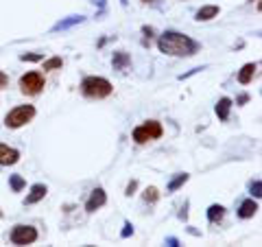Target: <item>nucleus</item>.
Here are the masks:
<instances>
[{
    "label": "nucleus",
    "instance_id": "1",
    "mask_svg": "<svg viewBox=\"0 0 262 247\" xmlns=\"http://www.w3.org/2000/svg\"><path fill=\"white\" fill-rule=\"evenodd\" d=\"M157 48L166 55H173V57H190L199 50V44L190 40L188 35H181L177 31H166L157 42Z\"/></svg>",
    "mask_w": 262,
    "mask_h": 247
},
{
    "label": "nucleus",
    "instance_id": "2",
    "mask_svg": "<svg viewBox=\"0 0 262 247\" xmlns=\"http://www.w3.org/2000/svg\"><path fill=\"white\" fill-rule=\"evenodd\" d=\"M81 90L90 99H105L111 94V83L103 77H86L81 83Z\"/></svg>",
    "mask_w": 262,
    "mask_h": 247
},
{
    "label": "nucleus",
    "instance_id": "3",
    "mask_svg": "<svg viewBox=\"0 0 262 247\" xmlns=\"http://www.w3.org/2000/svg\"><path fill=\"white\" fill-rule=\"evenodd\" d=\"M33 116H35V107L33 105H20V107L11 110L7 116H4V125H7L9 129H18V127H22V125L29 123Z\"/></svg>",
    "mask_w": 262,
    "mask_h": 247
},
{
    "label": "nucleus",
    "instance_id": "4",
    "mask_svg": "<svg viewBox=\"0 0 262 247\" xmlns=\"http://www.w3.org/2000/svg\"><path fill=\"white\" fill-rule=\"evenodd\" d=\"M162 136V125L157 120H149V123L140 125V127L133 129V140L138 144H144L149 140H157Z\"/></svg>",
    "mask_w": 262,
    "mask_h": 247
},
{
    "label": "nucleus",
    "instance_id": "5",
    "mask_svg": "<svg viewBox=\"0 0 262 247\" xmlns=\"http://www.w3.org/2000/svg\"><path fill=\"white\" fill-rule=\"evenodd\" d=\"M37 241V230L33 225H16L11 230V243L13 245H31Z\"/></svg>",
    "mask_w": 262,
    "mask_h": 247
},
{
    "label": "nucleus",
    "instance_id": "6",
    "mask_svg": "<svg viewBox=\"0 0 262 247\" xmlns=\"http://www.w3.org/2000/svg\"><path fill=\"white\" fill-rule=\"evenodd\" d=\"M20 88H22V92L29 96L40 94L42 88H44V77H42L40 72H26L24 77L20 79Z\"/></svg>",
    "mask_w": 262,
    "mask_h": 247
},
{
    "label": "nucleus",
    "instance_id": "7",
    "mask_svg": "<svg viewBox=\"0 0 262 247\" xmlns=\"http://www.w3.org/2000/svg\"><path fill=\"white\" fill-rule=\"evenodd\" d=\"M105 202H107L105 190H103V188H94V190H92V195H90V199L86 202V210L87 212H96L98 208L105 206Z\"/></svg>",
    "mask_w": 262,
    "mask_h": 247
},
{
    "label": "nucleus",
    "instance_id": "8",
    "mask_svg": "<svg viewBox=\"0 0 262 247\" xmlns=\"http://www.w3.org/2000/svg\"><path fill=\"white\" fill-rule=\"evenodd\" d=\"M20 160V151L13 147H7V144H0V166H9L16 164Z\"/></svg>",
    "mask_w": 262,
    "mask_h": 247
},
{
    "label": "nucleus",
    "instance_id": "9",
    "mask_svg": "<svg viewBox=\"0 0 262 247\" xmlns=\"http://www.w3.org/2000/svg\"><path fill=\"white\" fill-rule=\"evenodd\" d=\"M46 193H48V188H46L44 184H33L31 186V193L26 195V199H24V203H26V206H31V203L42 202V199L46 197Z\"/></svg>",
    "mask_w": 262,
    "mask_h": 247
},
{
    "label": "nucleus",
    "instance_id": "10",
    "mask_svg": "<svg viewBox=\"0 0 262 247\" xmlns=\"http://www.w3.org/2000/svg\"><path fill=\"white\" fill-rule=\"evenodd\" d=\"M114 70H120V72H127L129 66H131V57L125 50H118V53H114Z\"/></svg>",
    "mask_w": 262,
    "mask_h": 247
},
{
    "label": "nucleus",
    "instance_id": "11",
    "mask_svg": "<svg viewBox=\"0 0 262 247\" xmlns=\"http://www.w3.org/2000/svg\"><path fill=\"white\" fill-rule=\"evenodd\" d=\"M256 212H258V203H256L254 199H245V202L240 203V208H238V217L240 219H251Z\"/></svg>",
    "mask_w": 262,
    "mask_h": 247
},
{
    "label": "nucleus",
    "instance_id": "12",
    "mask_svg": "<svg viewBox=\"0 0 262 247\" xmlns=\"http://www.w3.org/2000/svg\"><path fill=\"white\" fill-rule=\"evenodd\" d=\"M256 70H258V64H245V66H242V70L238 72V81H240L242 86H247V83L254 79Z\"/></svg>",
    "mask_w": 262,
    "mask_h": 247
},
{
    "label": "nucleus",
    "instance_id": "13",
    "mask_svg": "<svg viewBox=\"0 0 262 247\" xmlns=\"http://www.w3.org/2000/svg\"><path fill=\"white\" fill-rule=\"evenodd\" d=\"M83 20H86L83 16H70V18H66V20L57 22V24L53 26V33H57V31H66V29H70V26H74V24H81Z\"/></svg>",
    "mask_w": 262,
    "mask_h": 247
},
{
    "label": "nucleus",
    "instance_id": "14",
    "mask_svg": "<svg viewBox=\"0 0 262 247\" xmlns=\"http://www.w3.org/2000/svg\"><path fill=\"white\" fill-rule=\"evenodd\" d=\"M223 217H225V208H223L221 203H212V206L208 208V221L210 223H221Z\"/></svg>",
    "mask_w": 262,
    "mask_h": 247
},
{
    "label": "nucleus",
    "instance_id": "15",
    "mask_svg": "<svg viewBox=\"0 0 262 247\" xmlns=\"http://www.w3.org/2000/svg\"><path fill=\"white\" fill-rule=\"evenodd\" d=\"M218 16V7L217 4H208V7H201L196 11V20L199 22H205V20H212V18Z\"/></svg>",
    "mask_w": 262,
    "mask_h": 247
},
{
    "label": "nucleus",
    "instance_id": "16",
    "mask_svg": "<svg viewBox=\"0 0 262 247\" xmlns=\"http://www.w3.org/2000/svg\"><path fill=\"white\" fill-rule=\"evenodd\" d=\"M229 110H232V99L223 96V99L217 103V116H218L221 120H227V118H229Z\"/></svg>",
    "mask_w": 262,
    "mask_h": 247
},
{
    "label": "nucleus",
    "instance_id": "17",
    "mask_svg": "<svg viewBox=\"0 0 262 247\" xmlns=\"http://www.w3.org/2000/svg\"><path fill=\"white\" fill-rule=\"evenodd\" d=\"M188 177H190L188 173H179V175H175V177H173L171 181H168L166 190H168V193H175L177 188H181V186H184L186 181H188Z\"/></svg>",
    "mask_w": 262,
    "mask_h": 247
},
{
    "label": "nucleus",
    "instance_id": "18",
    "mask_svg": "<svg viewBox=\"0 0 262 247\" xmlns=\"http://www.w3.org/2000/svg\"><path fill=\"white\" fill-rule=\"evenodd\" d=\"M142 199H144L147 203H155L157 199H160V193H157L155 186H149V188L142 193Z\"/></svg>",
    "mask_w": 262,
    "mask_h": 247
},
{
    "label": "nucleus",
    "instance_id": "19",
    "mask_svg": "<svg viewBox=\"0 0 262 247\" xmlns=\"http://www.w3.org/2000/svg\"><path fill=\"white\" fill-rule=\"evenodd\" d=\"M9 184H11L13 193H20V190L26 186V181H24V177H22V175H11V177H9Z\"/></svg>",
    "mask_w": 262,
    "mask_h": 247
},
{
    "label": "nucleus",
    "instance_id": "20",
    "mask_svg": "<svg viewBox=\"0 0 262 247\" xmlns=\"http://www.w3.org/2000/svg\"><path fill=\"white\" fill-rule=\"evenodd\" d=\"M62 57H53V59H46L44 62V70H55V68H62Z\"/></svg>",
    "mask_w": 262,
    "mask_h": 247
},
{
    "label": "nucleus",
    "instance_id": "21",
    "mask_svg": "<svg viewBox=\"0 0 262 247\" xmlns=\"http://www.w3.org/2000/svg\"><path fill=\"white\" fill-rule=\"evenodd\" d=\"M249 190H251V195H254L256 199L262 195V181L260 180H256V181H251V186H249Z\"/></svg>",
    "mask_w": 262,
    "mask_h": 247
},
{
    "label": "nucleus",
    "instance_id": "22",
    "mask_svg": "<svg viewBox=\"0 0 262 247\" xmlns=\"http://www.w3.org/2000/svg\"><path fill=\"white\" fill-rule=\"evenodd\" d=\"M22 62H44V55L40 53H31V55H20Z\"/></svg>",
    "mask_w": 262,
    "mask_h": 247
},
{
    "label": "nucleus",
    "instance_id": "23",
    "mask_svg": "<svg viewBox=\"0 0 262 247\" xmlns=\"http://www.w3.org/2000/svg\"><path fill=\"white\" fill-rule=\"evenodd\" d=\"M131 234H133V225L127 221V223H125V227H123V232H120V236H123V239H129Z\"/></svg>",
    "mask_w": 262,
    "mask_h": 247
},
{
    "label": "nucleus",
    "instance_id": "24",
    "mask_svg": "<svg viewBox=\"0 0 262 247\" xmlns=\"http://www.w3.org/2000/svg\"><path fill=\"white\" fill-rule=\"evenodd\" d=\"M135 188H138V181H135V180H131V181H129V186H127V195H129V197L135 193Z\"/></svg>",
    "mask_w": 262,
    "mask_h": 247
},
{
    "label": "nucleus",
    "instance_id": "25",
    "mask_svg": "<svg viewBox=\"0 0 262 247\" xmlns=\"http://www.w3.org/2000/svg\"><path fill=\"white\" fill-rule=\"evenodd\" d=\"M7 83H9V77L0 70V88H7Z\"/></svg>",
    "mask_w": 262,
    "mask_h": 247
},
{
    "label": "nucleus",
    "instance_id": "26",
    "mask_svg": "<svg viewBox=\"0 0 262 247\" xmlns=\"http://www.w3.org/2000/svg\"><path fill=\"white\" fill-rule=\"evenodd\" d=\"M166 243L171 245V247H179V241H177L175 236H168V239H166Z\"/></svg>",
    "mask_w": 262,
    "mask_h": 247
},
{
    "label": "nucleus",
    "instance_id": "27",
    "mask_svg": "<svg viewBox=\"0 0 262 247\" xmlns=\"http://www.w3.org/2000/svg\"><path fill=\"white\" fill-rule=\"evenodd\" d=\"M142 33H144V35H149V37H151V35H153V29H151V26H144V29H142Z\"/></svg>",
    "mask_w": 262,
    "mask_h": 247
}]
</instances>
